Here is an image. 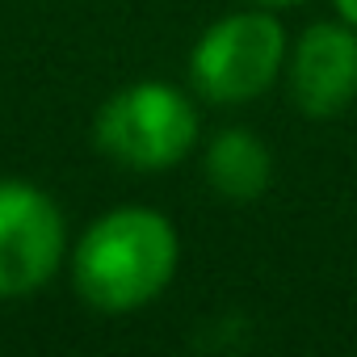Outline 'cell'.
Instances as JSON below:
<instances>
[{
    "label": "cell",
    "instance_id": "cell-1",
    "mask_svg": "<svg viewBox=\"0 0 357 357\" xmlns=\"http://www.w3.org/2000/svg\"><path fill=\"white\" fill-rule=\"evenodd\" d=\"M72 290L101 315H130L155 303L181 265V236L155 206L97 215L68 252Z\"/></svg>",
    "mask_w": 357,
    "mask_h": 357
},
{
    "label": "cell",
    "instance_id": "cell-2",
    "mask_svg": "<svg viewBox=\"0 0 357 357\" xmlns=\"http://www.w3.org/2000/svg\"><path fill=\"white\" fill-rule=\"evenodd\" d=\"M202 135L198 105L185 89L168 80H135L109 93L93 118L97 147L130 172L176 168Z\"/></svg>",
    "mask_w": 357,
    "mask_h": 357
},
{
    "label": "cell",
    "instance_id": "cell-3",
    "mask_svg": "<svg viewBox=\"0 0 357 357\" xmlns=\"http://www.w3.org/2000/svg\"><path fill=\"white\" fill-rule=\"evenodd\" d=\"M290 34L273 9L252 5L211 22L190 51V84L211 105H248L286 76Z\"/></svg>",
    "mask_w": 357,
    "mask_h": 357
},
{
    "label": "cell",
    "instance_id": "cell-4",
    "mask_svg": "<svg viewBox=\"0 0 357 357\" xmlns=\"http://www.w3.org/2000/svg\"><path fill=\"white\" fill-rule=\"evenodd\" d=\"M68 261L59 202L22 176H0V303L34 298Z\"/></svg>",
    "mask_w": 357,
    "mask_h": 357
},
{
    "label": "cell",
    "instance_id": "cell-5",
    "mask_svg": "<svg viewBox=\"0 0 357 357\" xmlns=\"http://www.w3.org/2000/svg\"><path fill=\"white\" fill-rule=\"evenodd\" d=\"M286 93L307 118H336L357 97V30L349 22H311L286 55Z\"/></svg>",
    "mask_w": 357,
    "mask_h": 357
},
{
    "label": "cell",
    "instance_id": "cell-6",
    "mask_svg": "<svg viewBox=\"0 0 357 357\" xmlns=\"http://www.w3.org/2000/svg\"><path fill=\"white\" fill-rule=\"evenodd\" d=\"M202 176L223 202H257L273 181V151L261 135L227 126L206 143Z\"/></svg>",
    "mask_w": 357,
    "mask_h": 357
},
{
    "label": "cell",
    "instance_id": "cell-7",
    "mask_svg": "<svg viewBox=\"0 0 357 357\" xmlns=\"http://www.w3.org/2000/svg\"><path fill=\"white\" fill-rule=\"evenodd\" d=\"M332 9H336L340 22H349V26L357 30V0H332Z\"/></svg>",
    "mask_w": 357,
    "mask_h": 357
},
{
    "label": "cell",
    "instance_id": "cell-8",
    "mask_svg": "<svg viewBox=\"0 0 357 357\" xmlns=\"http://www.w3.org/2000/svg\"><path fill=\"white\" fill-rule=\"evenodd\" d=\"M248 5H265V9H286V5H307V0H248Z\"/></svg>",
    "mask_w": 357,
    "mask_h": 357
}]
</instances>
